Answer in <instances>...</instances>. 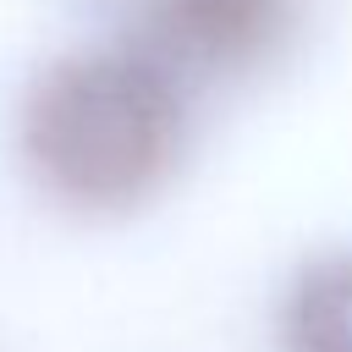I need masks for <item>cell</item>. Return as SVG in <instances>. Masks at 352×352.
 I'll return each mask as SVG.
<instances>
[{"label":"cell","instance_id":"6da1fadb","mask_svg":"<svg viewBox=\"0 0 352 352\" xmlns=\"http://www.w3.org/2000/svg\"><path fill=\"white\" fill-rule=\"evenodd\" d=\"M33 176L88 209L143 198L187 143V99L148 44H77L44 60L22 94Z\"/></svg>","mask_w":352,"mask_h":352},{"label":"cell","instance_id":"7a4b0ae2","mask_svg":"<svg viewBox=\"0 0 352 352\" xmlns=\"http://www.w3.org/2000/svg\"><path fill=\"white\" fill-rule=\"evenodd\" d=\"M302 0H143L148 50L165 66L236 72L286 44Z\"/></svg>","mask_w":352,"mask_h":352},{"label":"cell","instance_id":"3957f363","mask_svg":"<svg viewBox=\"0 0 352 352\" xmlns=\"http://www.w3.org/2000/svg\"><path fill=\"white\" fill-rule=\"evenodd\" d=\"M286 352H352V248L314 253L280 302Z\"/></svg>","mask_w":352,"mask_h":352}]
</instances>
